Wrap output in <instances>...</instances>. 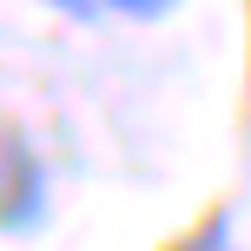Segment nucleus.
I'll return each mask as SVG.
<instances>
[{
	"label": "nucleus",
	"instance_id": "obj_1",
	"mask_svg": "<svg viewBox=\"0 0 251 251\" xmlns=\"http://www.w3.org/2000/svg\"><path fill=\"white\" fill-rule=\"evenodd\" d=\"M47 225V159L26 132H0V231Z\"/></svg>",
	"mask_w": 251,
	"mask_h": 251
},
{
	"label": "nucleus",
	"instance_id": "obj_2",
	"mask_svg": "<svg viewBox=\"0 0 251 251\" xmlns=\"http://www.w3.org/2000/svg\"><path fill=\"white\" fill-rule=\"evenodd\" d=\"M100 13H119V20H165V13H178V0H100Z\"/></svg>",
	"mask_w": 251,
	"mask_h": 251
},
{
	"label": "nucleus",
	"instance_id": "obj_3",
	"mask_svg": "<svg viewBox=\"0 0 251 251\" xmlns=\"http://www.w3.org/2000/svg\"><path fill=\"white\" fill-rule=\"evenodd\" d=\"M40 7L66 13V20H100V0H40Z\"/></svg>",
	"mask_w": 251,
	"mask_h": 251
}]
</instances>
